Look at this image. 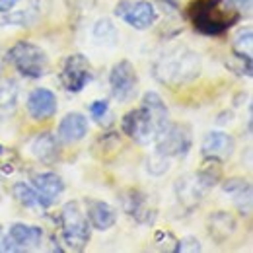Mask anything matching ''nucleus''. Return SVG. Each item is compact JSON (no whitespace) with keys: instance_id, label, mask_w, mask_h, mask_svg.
I'll list each match as a JSON object with an SVG mask.
<instances>
[{"instance_id":"f257e3e1","label":"nucleus","mask_w":253,"mask_h":253,"mask_svg":"<svg viewBox=\"0 0 253 253\" xmlns=\"http://www.w3.org/2000/svg\"><path fill=\"white\" fill-rule=\"evenodd\" d=\"M169 121V111L164 99L156 92H146L142 95L140 107L128 111L121 126L123 132L128 134L138 144H150L158 136V132Z\"/></svg>"},{"instance_id":"f03ea898","label":"nucleus","mask_w":253,"mask_h":253,"mask_svg":"<svg viewBox=\"0 0 253 253\" xmlns=\"http://www.w3.org/2000/svg\"><path fill=\"white\" fill-rule=\"evenodd\" d=\"M201 55L185 45L164 51L154 63V78L169 88H181L201 76Z\"/></svg>"},{"instance_id":"7ed1b4c3","label":"nucleus","mask_w":253,"mask_h":253,"mask_svg":"<svg viewBox=\"0 0 253 253\" xmlns=\"http://www.w3.org/2000/svg\"><path fill=\"white\" fill-rule=\"evenodd\" d=\"M234 0H197L193 2L189 16L195 30L205 35H220L240 20Z\"/></svg>"},{"instance_id":"20e7f679","label":"nucleus","mask_w":253,"mask_h":253,"mask_svg":"<svg viewBox=\"0 0 253 253\" xmlns=\"http://www.w3.org/2000/svg\"><path fill=\"white\" fill-rule=\"evenodd\" d=\"M90 222L86 218V212L80 209L76 201H70L63 207L61 212V232H63V242L68 250L72 252H82L88 242H90Z\"/></svg>"},{"instance_id":"39448f33","label":"nucleus","mask_w":253,"mask_h":253,"mask_svg":"<svg viewBox=\"0 0 253 253\" xmlns=\"http://www.w3.org/2000/svg\"><path fill=\"white\" fill-rule=\"evenodd\" d=\"M8 61L26 78H41L49 70L47 53L32 41H18L8 51Z\"/></svg>"},{"instance_id":"423d86ee","label":"nucleus","mask_w":253,"mask_h":253,"mask_svg":"<svg viewBox=\"0 0 253 253\" xmlns=\"http://www.w3.org/2000/svg\"><path fill=\"white\" fill-rule=\"evenodd\" d=\"M193 144L189 126L179 125V123H166V126L158 132L154 138L156 154L166 156V158H183L187 156Z\"/></svg>"},{"instance_id":"0eeeda50","label":"nucleus","mask_w":253,"mask_h":253,"mask_svg":"<svg viewBox=\"0 0 253 253\" xmlns=\"http://www.w3.org/2000/svg\"><path fill=\"white\" fill-rule=\"evenodd\" d=\"M115 16L119 20H123L132 30L144 32L156 24L158 10L148 0H121L115 6Z\"/></svg>"},{"instance_id":"6e6552de","label":"nucleus","mask_w":253,"mask_h":253,"mask_svg":"<svg viewBox=\"0 0 253 253\" xmlns=\"http://www.w3.org/2000/svg\"><path fill=\"white\" fill-rule=\"evenodd\" d=\"M92 78H94V68L84 55L66 57L63 64V72H61V82H63L66 92H72V94L82 92L92 82Z\"/></svg>"},{"instance_id":"1a4fd4ad","label":"nucleus","mask_w":253,"mask_h":253,"mask_svg":"<svg viewBox=\"0 0 253 253\" xmlns=\"http://www.w3.org/2000/svg\"><path fill=\"white\" fill-rule=\"evenodd\" d=\"M109 86L111 94L117 101L126 103L138 92V76L136 68L130 61H119L109 72Z\"/></svg>"},{"instance_id":"9d476101","label":"nucleus","mask_w":253,"mask_h":253,"mask_svg":"<svg viewBox=\"0 0 253 253\" xmlns=\"http://www.w3.org/2000/svg\"><path fill=\"white\" fill-rule=\"evenodd\" d=\"M41 240H43V230L39 226L16 222L8 230L4 250L6 252H30V250L39 248Z\"/></svg>"},{"instance_id":"9b49d317","label":"nucleus","mask_w":253,"mask_h":253,"mask_svg":"<svg viewBox=\"0 0 253 253\" xmlns=\"http://www.w3.org/2000/svg\"><path fill=\"white\" fill-rule=\"evenodd\" d=\"M28 113L33 121H49L57 113V95L49 88H35L28 95Z\"/></svg>"},{"instance_id":"f8f14e48","label":"nucleus","mask_w":253,"mask_h":253,"mask_svg":"<svg viewBox=\"0 0 253 253\" xmlns=\"http://www.w3.org/2000/svg\"><path fill=\"white\" fill-rule=\"evenodd\" d=\"M123 201V211H125L128 216H132L136 222L140 224H150L154 222V209L150 207V201H148V195H144L142 191L138 189H126L121 197Z\"/></svg>"},{"instance_id":"ddd939ff","label":"nucleus","mask_w":253,"mask_h":253,"mask_svg":"<svg viewBox=\"0 0 253 253\" xmlns=\"http://www.w3.org/2000/svg\"><path fill=\"white\" fill-rule=\"evenodd\" d=\"M201 150H203V156H205V158H214L222 162V160H228L234 154V150H236V140H234L228 132L212 130V132H209V134L203 138Z\"/></svg>"},{"instance_id":"4468645a","label":"nucleus","mask_w":253,"mask_h":253,"mask_svg":"<svg viewBox=\"0 0 253 253\" xmlns=\"http://www.w3.org/2000/svg\"><path fill=\"white\" fill-rule=\"evenodd\" d=\"M236 230H238V220L232 212L216 211L207 218V232H209L211 240L218 246L226 244L234 236Z\"/></svg>"},{"instance_id":"2eb2a0df","label":"nucleus","mask_w":253,"mask_h":253,"mask_svg":"<svg viewBox=\"0 0 253 253\" xmlns=\"http://www.w3.org/2000/svg\"><path fill=\"white\" fill-rule=\"evenodd\" d=\"M32 187L43 199V205L51 207L64 191V183L61 175H57L53 171H41V173H33L32 175Z\"/></svg>"},{"instance_id":"dca6fc26","label":"nucleus","mask_w":253,"mask_h":253,"mask_svg":"<svg viewBox=\"0 0 253 253\" xmlns=\"http://www.w3.org/2000/svg\"><path fill=\"white\" fill-rule=\"evenodd\" d=\"M86 134H88V119L78 111L66 113L57 128V138L64 144L80 142Z\"/></svg>"},{"instance_id":"f3484780","label":"nucleus","mask_w":253,"mask_h":253,"mask_svg":"<svg viewBox=\"0 0 253 253\" xmlns=\"http://www.w3.org/2000/svg\"><path fill=\"white\" fill-rule=\"evenodd\" d=\"M30 152L33 154V158L39 160L41 164H55L61 158V146H59V138L51 132H39L33 136V140L30 142Z\"/></svg>"},{"instance_id":"a211bd4d","label":"nucleus","mask_w":253,"mask_h":253,"mask_svg":"<svg viewBox=\"0 0 253 253\" xmlns=\"http://www.w3.org/2000/svg\"><path fill=\"white\" fill-rule=\"evenodd\" d=\"M222 191L228 197H232V201L236 203L238 211L244 216H250L252 214V185H250L248 179H242V177L226 179L222 183Z\"/></svg>"},{"instance_id":"6ab92c4d","label":"nucleus","mask_w":253,"mask_h":253,"mask_svg":"<svg viewBox=\"0 0 253 253\" xmlns=\"http://www.w3.org/2000/svg\"><path fill=\"white\" fill-rule=\"evenodd\" d=\"M86 218H88L92 228L99 230V232H105V230H109V228L115 226V222H117V211L109 203L88 201L86 203Z\"/></svg>"},{"instance_id":"aec40b11","label":"nucleus","mask_w":253,"mask_h":253,"mask_svg":"<svg viewBox=\"0 0 253 253\" xmlns=\"http://www.w3.org/2000/svg\"><path fill=\"white\" fill-rule=\"evenodd\" d=\"M173 189H175V195H177L179 203H181L185 209H189V211H191V209H195V207L201 203L203 195L207 193V191L199 185V181H197L195 173L181 175V177L175 181Z\"/></svg>"},{"instance_id":"412c9836","label":"nucleus","mask_w":253,"mask_h":253,"mask_svg":"<svg viewBox=\"0 0 253 253\" xmlns=\"http://www.w3.org/2000/svg\"><path fill=\"white\" fill-rule=\"evenodd\" d=\"M199 185L203 187L205 191L212 189L218 185V181L222 179V166H220V160H214V158H205L201 169L195 173Z\"/></svg>"},{"instance_id":"4be33fe9","label":"nucleus","mask_w":253,"mask_h":253,"mask_svg":"<svg viewBox=\"0 0 253 253\" xmlns=\"http://www.w3.org/2000/svg\"><path fill=\"white\" fill-rule=\"evenodd\" d=\"M12 193H14L16 201H18L20 205H24L26 209H47V207L43 205V199L39 197V193L33 189L32 185L24 183V181L16 183V185L12 187Z\"/></svg>"},{"instance_id":"5701e85b","label":"nucleus","mask_w":253,"mask_h":253,"mask_svg":"<svg viewBox=\"0 0 253 253\" xmlns=\"http://www.w3.org/2000/svg\"><path fill=\"white\" fill-rule=\"evenodd\" d=\"M94 39L99 45H109L111 47L119 41V32H117V28L113 26L111 20L101 18V20L95 22L94 26Z\"/></svg>"},{"instance_id":"b1692460","label":"nucleus","mask_w":253,"mask_h":253,"mask_svg":"<svg viewBox=\"0 0 253 253\" xmlns=\"http://www.w3.org/2000/svg\"><path fill=\"white\" fill-rule=\"evenodd\" d=\"M234 53L240 55V57H248L252 59L253 53V32L252 28H246L234 37Z\"/></svg>"},{"instance_id":"393cba45","label":"nucleus","mask_w":253,"mask_h":253,"mask_svg":"<svg viewBox=\"0 0 253 253\" xmlns=\"http://www.w3.org/2000/svg\"><path fill=\"white\" fill-rule=\"evenodd\" d=\"M16 101H18V88L14 82H4L0 86V111L2 113H8L16 107Z\"/></svg>"},{"instance_id":"a878e982","label":"nucleus","mask_w":253,"mask_h":253,"mask_svg":"<svg viewBox=\"0 0 253 253\" xmlns=\"http://www.w3.org/2000/svg\"><path fill=\"white\" fill-rule=\"evenodd\" d=\"M226 64L240 76H252V59H248V57H240L234 53V59Z\"/></svg>"},{"instance_id":"bb28decb","label":"nucleus","mask_w":253,"mask_h":253,"mask_svg":"<svg viewBox=\"0 0 253 253\" xmlns=\"http://www.w3.org/2000/svg\"><path fill=\"white\" fill-rule=\"evenodd\" d=\"M146 169H148L152 175H164L166 171H169V158L160 156V154H156V152H154V156L148 160Z\"/></svg>"},{"instance_id":"cd10ccee","label":"nucleus","mask_w":253,"mask_h":253,"mask_svg":"<svg viewBox=\"0 0 253 253\" xmlns=\"http://www.w3.org/2000/svg\"><path fill=\"white\" fill-rule=\"evenodd\" d=\"M90 115L97 123H103V119L109 115V103L105 99H95L90 103Z\"/></svg>"},{"instance_id":"c85d7f7f","label":"nucleus","mask_w":253,"mask_h":253,"mask_svg":"<svg viewBox=\"0 0 253 253\" xmlns=\"http://www.w3.org/2000/svg\"><path fill=\"white\" fill-rule=\"evenodd\" d=\"M203 250V246H201V242L197 240V238H193V236H187V238H181V240H177V248H175V252H191V253H197Z\"/></svg>"},{"instance_id":"c756f323","label":"nucleus","mask_w":253,"mask_h":253,"mask_svg":"<svg viewBox=\"0 0 253 253\" xmlns=\"http://www.w3.org/2000/svg\"><path fill=\"white\" fill-rule=\"evenodd\" d=\"M156 244L166 252H175L177 248V240L171 236V232H156Z\"/></svg>"},{"instance_id":"7c9ffc66","label":"nucleus","mask_w":253,"mask_h":253,"mask_svg":"<svg viewBox=\"0 0 253 253\" xmlns=\"http://www.w3.org/2000/svg\"><path fill=\"white\" fill-rule=\"evenodd\" d=\"M22 0H0V14H8L12 12Z\"/></svg>"},{"instance_id":"2f4dec72","label":"nucleus","mask_w":253,"mask_h":253,"mask_svg":"<svg viewBox=\"0 0 253 253\" xmlns=\"http://www.w3.org/2000/svg\"><path fill=\"white\" fill-rule=\"evenodd\" d=\"M234 4H236L238 8H242V10H244V8H246V10L252 8V0H234Z\"/></svg>"},{"instance_id":"473e14b6","label":"nucleus","mask_w":253,"mask_h":253,"mask_svg":"<svg viewBox=\"0 0 253 253\" xmlns=\"http://www.w3.org/2000/svg\"><path fill=\"white\" fill-rule=\"evenodd\" d=\"M4 242H6V238H4V232L0 230V252H4Z\"/></svg>"},{"instance_id":"72a5a7b5","label":"nucleus","mask_w":253,"mask_h":253,"mask_svg":"<svg viewBox=\"0 0 253 253\" xmlns=\"http://www.w3.org/2000/svg\"><path fill=\"white\" fill-rule=\"evenodd\" d=\"M0 74H2V61H0Z\"/></svg>"},{"instance_id":"f704fd0d","label":"nucleus","mask_w":253,"mask_h":253,"mask_svg":"<svg viewBox=\"0 0 253 253\" xmlns=\"http://www.w3.org/2000/svg\"><path fill=\"white\" fill-rule=\"evenodd\" d=\"M0 154H2V146H0Z\"/></svg>"}]
</instances>
